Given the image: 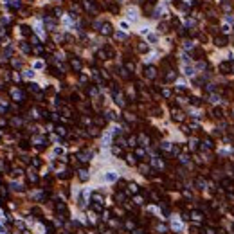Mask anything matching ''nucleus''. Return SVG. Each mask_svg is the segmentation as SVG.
Instances as JSON below:
<instances>
[{"instance_id":"1","label":"nucleus","mask_w":234,"mask_h":234,"mask_svg":"<svg viewBox=\"0 0 234 234\" xmlns=\"http://www.w3.org/2000/svg\"><path fill=\"white\" fill-rule=\"evenodd\" d=\"M142 70H144L142 76H144V79H148V81H155L158 78V70H157V67H153V65H146Z\"/></svg>"},{"instance_id":"2","label":"nucleus","mask_w":234,"mask_h":234,"mask_svg":"<svg viewBox=\"0 0 234 234\" xmlns=\"http://www.w3.org/2000/svg\"><path fill=\"white\" fill-rule=\"evenodd\" d=\"M69 67L72 72H81L83 70V59L78 58V56H70L69 58Z\"/></svg>"},{"instance_id":"3","label":"nucleus","mask_w":234,"mask_h":234,"mask_svg":"<svg viewBox=\"0 0 234 234\" xmlns=\"http://www.w3.org/2000/svg\"><path fill=\"white\" fill-rule=\"evenodd\" d=\"M43 23H45L47 31H51V33H54V31L58 29V18H54V16H51V15H45V16H43Z\"/></svg>"},{"instance_id":"4","label":"nucleus","mask_w":234,"mask_h":234,"mask_svg":"<svg viewBox=\"0 0 234 234\" xmlns=\"http://www.w3.org/2000/svg\"><path fill=\"white\" fill-rule=\"evenodd\" d=\"M115 31H114V25L110 23V22H103L101 23V27H99V34L101 36H112Z\"/></svg>"},{"instance_id":"5","label":"nucleus","mask_w":234,"mask_h":234,"mask_svg":"<svg viewBox=\"0 0 234 234\" xmlns=\"http://www.w3.org/2000/svg\"><path fill=\"white\" fill-rule=\"evenodd\" d=\"M133 49H135V52H139V54H146V52L150 51V45H148L146 41H142V40L135 38V43H133Z\"/></svg>"},{"instance_id":"6","label":"nucleus","mask_w":234,"mask_h":234,"mask_svg":"<svg viewBox=\"0 0 234 234\" xmlns=\"http://www.w3.org/2000/svg\"><path fill=\"white\" fill-rule=\"evenodd\" d=\"M92 124L98 126V128H105V126L108 124V119H106L105 115H101V114H98V115L92 117Z\"/></svg>"},{"instance_id":"7","label":"nucleus","mask_w":234,"mask_h":234,"mask_svg":"<svg viewBox=\"0 0 234 234\" xmlns=\"http://www.w3.org/2000/svg\"><path fill=\"white\" fill-rule=\"evenodd\" d=\"M137 169H139L144 176H153V175H151L153 171H151V168H150V164H148V162H139V164H137Z\"/></svg>"},{"instance_id":"8","label":"nucleus","mask_w":234,"mask_h":234,"mask_svg":"<svg viewBox=\"0 0 234 234\" xmlns=\"http://www.w3.org/2000/svg\"><path fill=\"white\" fill-rule=\"evenodd\" d=\"M157 29H158V33H160V34H168V33L171 31L169 20H160V22H158V25H157Z\"/></svg>"},{"instance_id":"9","label":"nucleus","mask_w":234,"mask_h":234,"mask_svg":"<svg viewBox=\"0 0 234 234\" xmlns=\"http://www.w3.org/2000/svg\"><path fill=\"white\" fill-rule=\"evenodd\" d=\"M108 13L112 15H119L121 13V5H119V0H114V2H108V7H106Z\"/></svg>"},{"instance_id":"10","label":"nucleus","mask_w":234,"mask_h":234,"mask_svg":"<svg viewBox=\"0 0 234 234\" xmlns=\"http://www.w3.org/2000/svg\"><path fill=\"white\" fill-rule=\"evenodd\" d=\"M153 11H155V5L153 4H150V2H144L142 4V13H144V16H153Z\"/></svg>"},{"instance_id":"11","label":"nucleus","mask_w":234,"mask_h":234,"mask_svg":"<svg viewBox=\"0 0 234 234\" xmlns=\"http://www.w3.org/2000/svg\"><path fill=\"white\" fill-rule=\"evenodd\" d=\"M18 13H20V16H23V18H27V16H31L33 13H34V9H33V5H22L18 9Z\"/></svg>"},{"instance_id":"12","label":"nucleus","mask_w":234,"mask_h":234,"mask_svg":"<svg viewBox=\"0 0 234 234\" xmlns=\"http://www.w3.org/2000/svg\"><path fill=\"white\" fill-rule=\"evenodd\" d=\"M16 148H18L20 151H29V150H31V142H29V139H20Z\"/></svg>"},{"instance_id":"13","label":"nucleus","mask_w":234,"mask_h":234,"mask_svg":"<svg viewBox=\"0 0 234 234\" xmlns=\"http://www.w3.org/2000/svg\"><path fill=\"white\" fill-rule=\"evenodd\" d=\"M9 65H11V67H13V70H15V69L23 67V65H25V61H23L22 58H18V56H13V58H11V61H9Z\"/></svg>"},{"instance_id":"14","label":"nucleus","mask_w":234,"mask_h":234,"mask_svg":"<svg viewBox=\"0 0 234 234\" xmlns=\"http://www.w3.org/2000/svg\"><path fill=\"white\" fill-rule=\"evenodd\" d=\"M18 51H22L23 54H29V52H33V45L27 43V41H20L18 43Z\"/></svg>"},{"instance_id":"15","label":"nucleus","mask_w":234,"mask_h":234,"mask_svg":"<svg viewBox=\"0 0 234 234\" xmlns=\"http://www.w3.org/2000/svg\"><path fill=\"white\" fill-rule=\"evenodd\" d=\"M87 133H88V139L99 137L101 135V128H98V126H88V128H87Z\"/></svg>"},{"instance_id":"16","label":"nucleus","mask_w":234,"mask_h":234,"mask_svg":"<svg viewBox=\"0 0 234 234\" xmlns=\"http://www.w3.org/2000/svg\"><path fill=\"white\" fill-rule=\"evenodd\" d=\"M18 29H20V33H22V36H25V38H31V36H33V31H31V27H29V25L22 23Z\"/></svg>"},{"instance_id":"17","label":"nucleus","mask_w":234,"mask_h":234,"mask_svg":"<svg viewBox=\"0 0 234 234\" xmlns=\"http://www.w3.org/2000/svg\"><path fill=\"white\" fill-rule=\"evenodd\" d=\"M124 160H126V164H128V166H132V168L139 164V162H137V157L133 155V153H126V155H124Z\"/></svg>"},{"instance_id":"18","label":"nucleus","mask_w":234,"mask_h":234,"mask_svg":"<svg viewBox=\"0 0 234 234\" xmlns=\"http://www.w3.org/2000/svg\"><path fill=\"white\" fill-rule=\"evenodd\" d=\"M214 45H216V47H220V49H222V47H225V45H227V38H225V36H222V34H216V36H214Z\"/></svg>"},{"instance_id":"19","label":"nucleus","mask_w":234,"mask_h":234,"mask_svg":"<svg viewBox=\"0 0 234 234\" xmlns=\"http://www.w3.org/2000/svg\"><path fill=\"white\" fill-rule=\"evenodd\" d=\"M200 148H202V150H207V151H209V150H213V148H214V140L207 137V139H204V142H202V146H200Z\"/></svg>"},{"instance_id":"20","label":"nucleus","mask_w":234,"mask_h":234,"mask_svg":"<svg viewBox=\"0 0 234 234\" xmlns=\"http://www.w3.org/2000/svg\"><path fill=\"white\" fill-rule=\"evenodd\" d=\"M27 178H29V182H31V184H38V182H40V176H38V173H36V169H34V171L31 169V171L27 173Z\"/></svg>"},{"instance_id":"21","label":"nucleus","mask_w":234,"mask_h":234,"mask_svg":"<svg viewBox=\"0 0 234 234\" xmlns=\"http://www.w3.org/2000/svg\"><path fill=\"white\" fill-rule=\"evenodd\" d=\"M103 49H105V52H106L108 59H114V58H115V49H114L112 45H105Z\"/></svg>"},{"instance_id":"22","label":"nucleus","mask_w":234,"mask_h":234,"mask_svg":"<svg viewBox=\"0 0 234 234\" xmlns=\"http://www.w3.org/2000/svg\"><path fill=\"white\" fill-rule=\"evenodd\" d=\"M43 52H45V47H43L41 43H40V45H33V54H34V56H41Z\"/></svg>"},{"instance_id":"23","label":"nucleus","mask_w":234,"mask_h":234,"mask_svg":"<svg viewBox=\"0 0 234 234\" xmlns=\"http://www.w3.org/2000/svg\"><path fill=\"white\" fill-rule=\"evenodd\" d=\"M96 59H98V61H106V59H108L106 52H105V49H99L98 52H96Z\"/></svg>"},{"instance_id":"24","label":"nucleus","mask_w":234,"mask_h":234,"mask_svg":"<svg viewBox=\"0 0 234 234\" xmlns=\"http://www.w3.org/2000/svg\"><path fill=\"white\" fill-rule=\"evenodd\" d=\"M128 146H130V148H137V146H139L137 135H128Z\"/></svg>"},{"instance_id":"25","label":"nucleus","mask_w":234,"mask_h":234,"mask_svg":"<svg viewBox=\"0 0 234 234\" xmlns=\"http://www.w3.org/2000/svg\"><path fill=\"white\" fill-rule=\"evenodd\" d=\"M128 193H130V195H137V193H139V186H137L135 182H130V184H128Z\"/></svg>"},{"instance_id":"26","label":"nucleus","mask_w":234,"mask_h":234,"mask_svg":"<svg viewBox=\"0 0 234 234\" xmlns=\"http://www.w3.org/2000/svg\"><path fill=\"white\" fill-rule=\"evenodd\" d=\"M20 175H22V169H20V168H11V169H9V176H11V178H18Z\"/></svg>"},{"instance_id":"27","label":"nucleus","mask_w":234,"mask_h":234,"mask_svg":"<svg viewBox=\"0 0 234 234\" xmlns=\"http://www.w3.org/2000/svg\"><path fill=\"white\" fill-rule=\"evenodd\" d=\"M160 96L166 98V99H169L173 96V90H171V88H160Z\"/></svg>"},{"instance_id":"28","label":"nucleus","mask_w":234,"mask_h":234,"mask_svg":"<svg viewBox=\"0 0 234 234\" xmlns=\"http://www.w3.org/2000/svg\"><path fill=\"white\" fill-rule=\"evenodd\" d=\"M51 13H52L54 18H61V16H63V9H61V7H52Z\"/></svg>"},{"instance_id":"29","label":"nucleus","mask_w":234,"mask_h":234,"mask_svg":"<svg viewBox=\"0 0 234 234\" xmlns=\"http://www.w3.org/2000/svg\"><path fill=\"white\" fill-rule=\"evenodd\" d=\"M198 148H200L198 140H195V139H191V140H189V148H187V150H189V151H196Z\"/></svg>"},{"instance_id":"30","label":"nucleus","mask_w":234,"mask_h":234,"mask_svg":"<svg viewBox=\"0 0 234 234\" xmlns=\"http://www.w3.org/2000/svg\"><path fill=\"white\" fill-rule=\"evenodd\" d=\"M114 214L119 218V220H122L124 216H126V213H124V209H119V207H114Z\"/></svg>"},{"instance_id":"31","label":"nucleus","mask_w":234,"mask_h":234,"mask_svg":"<svg viewBox=\"0 0 234 234\" xmlns=\"http://www.w3.org/2000/svg\"><path fill=\"white\" fill-rule=\"evenodd\" d=\"M222 9H223V11H231V9H232V2H231V0H223V2H222Z\"/></svg>"},{"instance_id":"32","label":"nucleus","mask_w":234,"mask_h":234,"mask_svg":"<svg viewBox=\"0 0 234 234\" xmlns=\"http://www.w3.org/2000/svg\"><path fill=\"white\" fill-rule=\"evenodd\" d=\"M112 153H114L115 157H122V155H124V151H122V148H121V146H114V148H112Z\"/></svg>"},{"instance_id":"33","label":"nucleus","mask_w":234,"mask_h":234,"mask_svg":"<svg viewBox=\"0 0 234 234\" xmlns=\"http://www.w3.org/2000/svg\"><path fill=\"white\" fill-rule=\"evenodd\" d=\"M213 117L220 121V119L223 117V110H222V108H214V110H213Z\"/></svg>"},{"instance_id":"34","label":"nucleus","mask_w":234,"mask_h":234,"mask_svg":"<svg viewBox=\"0 0 234 234\" xmlns=\"http://www.w3.org/2000/svg\"><path fill=\"white\" fill-rule=\"evenodd\" d=\"M79 180H81V182L88 180V171H87V169H79Z\"/></svg>"},{"instance_id":"35","label":"nucleus","mask_w":234,"mask_h":234,"mask_svg":"<svg viewBox=\"0 0 234 234\" xmlns=\"http://www.w3.org/2000/svg\"><path fill=\"white\" fill-rule=\"evenodd\" d=\"M182 47H184V49H191V47H193V41H191L189 38L182 40Z\"/></svg>"},{"instance_id":"36","label":"nucleus","mask_w":234,"mask_h":234,"mask_svg":"<svg viewBox=\"0 0 234 234\" xmlns=\"http://www.w3.org/2000/svg\"><path fill=\"white\" fill-rule=\"evenodd\" d=\"M135 157H140V158H144L146 157V151L142 150V148H135ZM146 160V158H144Z\"/></svg>"},{"instance_id":"37","label":"nucleus","mask_w":234,"mask_h":234,"mask_svg":"<svg viewBox=\"0 0 234 234\" xmlns=\"http://www.w3.org/2000/svg\"><path fill=\"white\" fill-rule=\"evenodd\" d=\"M196 38L200 40V41H202V43H207V34H205V33H198V34H196Z\"/></svg>"},{"instance_id":"38","label":"nucleus","mask_w":234,"mask_h":234,"mask_svg":"<svg viewBox=\"0 0 234 234\" xmlns=\"http://www.w3.org/2000/svg\"><path fill=\"white\" fill-rule=\"evenodd\" d=\"M220 70H222V74H227V72H231V70H229V65H227L225 61L220 65Z\"/></svg>"},{"instance_id":"39","label":"nucleus","mask_w":234,"mask_h":234,"mask_svg":"<svg viewBox=\"0 0 234 234\" xmlns=\"http://www.w3.org/2000/svg\"><path fill=\"white\" fill-rule=\"evenodd\" d=\"M193 54H195L196 59H202V58H204V51H202V49H195V52H193Z\"/></svg>"},{"instance_id":"40","label":"nucleus","mask_w":234,"mask_h":234,"mask_svg":"<svg viewBox=\"0 0 234 234\" xmlns=\"http://www.w3.org/2000/svg\"><path fill=\"white\" fill-rule=\"evenodd\" d=\"M56 132H58V135H67V128H65V126H58V128H56Z\"/></svg>"},{"instance_id":"41","label":"nucleus","mask_w":234,"mask_h":234,"mask_svg":"<svg viewBox=\"0 0 234 234\" xmlns=\"http://www.w3.org/2000/svg\"><path fill=\"white\" fill-rule=\"evenodd\" d=\"M115 34V38L119 40V41H126V34L124 33H114Z\"/></svg>"},{"instance_id":"42","label":"nucleus","mask_w":234,"mask_h":234,"mask_svg":"<svg viewBox=\"0 0 234 234\" xmlns=\"http://www.w3.org/2000/svg\"><path fill=\"white\" fill-rule=\"evenodd\" d=\"M41 164H43V162H41L40 158H33V160H31V166H34V168H40Z\"/></svg>"},{"instance_id":"43","label":"nucleus","mask_w":234,"mask_h":234,"mask_svg":"<svg viewBox=\"0 0 234 234\" xmlns=\"http://www.w3.org/2000/svg\"><path fill=\"white\" fill-rule=\"evenodd\" d=\"M133 200H135V204H137V205H142V204H144V198H142V196H135Z\"/></svg>"},{"instance_id":"44","label":"nucleus","mask_w":234,"mask_h":234,"mask_svg":"<svg viewBox=\"0 0 234 234\" xmlns=\"http://www.w3.org/2000/svg\"><path fill=\"white\" fill-rule=\"evenodd\" d=\"M92 209H94L96 213H99V211H103V207H101V204H92Z\"/></svg>"},{"instance_id":"45","label":"nucleus","mask_w":234,"mask_h":234,"mask_svg":"<svg viewBox=\"0 0 234 234\" xmlns=\"http://www.w3.org/2000/svg\"><path fill=\"white\" fill-rule=\"evenodd\" d=\"M182 132H184L186 135H189V133H191V128H189V126H186V124H182Z\"/></svg>"},{"instance_id":"46","label":"nucleus","mask_w":234,"mask_h":234,"mask_svg":"<svg viewBox=\"0 0 234 234\" xmlns=\"http://www.w3.org/2000/svg\"><path fill=\"white\" fill-rule=\"evenodd\" d=\"M209 33H211V34H218V27H216V25H211V27H209Z\"/></svg>"},{"instance_id":"47","label":"nucleus","mask_w":234,"mask_h":234,"mask_svg":"<svg viewBox=\"0 0 234 234\" xmlns=\"http://www.w3.org/2000/svg\"><path fill=\"white\" fill-rule=\"evenodd\" d=\"M132 234H144V229H133Z\"/></svg>"},{"instance_id":"48","label":"nucleus","mask_w":234,"mask_h":234,"mask_svg":"<svg viewBox=\"0 0 234 234\" xmlns=\"http://www.w3.org/2000/svg\"><path fill=\"white\" fill-rule=\"evenodd\" d=\"M157 40H158V38H157V34H150L148 41H155V43H157Z\"/></svg>"},{"instance_id":"49","label":"nucleus","mask_w":234,"mask_h":234,"mask_svg":"<svg viewBox=\"0 0 234 234\" xmlns=\"http://www.w3.org/2000/svg\"><path fill=\"white\" fill-rule=\"evenodd\" d=\"M79 81H81V83H87L88 78H87V76H79Z\"/></svg>"},{"instance_id":"50","label":"nucleus","mask_w":234,"mask_h":234,"mask_svg":"<svg viewBox=\"0 0 234 234\" xmlns=\"http://www.w3.org/2000/svg\"><path fill=\"white\" fill-rule=\"evenodd\" d=\"M229 70L234 74V61H231V63H229Z\"/></svg>"},{"instance_id":"51","label":"nucleus","mask_w":234,"mask_h":234,"mask_svg":"<svg viewBox=\"0 0 234 234\" xmlns=\"http://www.w3.org/2000/svg\"><path fill=\"white\" fill-rule=\"evenodd\" d=\"M25 2H27V4H29V5H33V4H34V2H36V0H25Z\"/></svg>"},{"instance_id":"52","label":"nucleus","mask_w":234,"mask_h":234,"mask_svg":"<svg viewBox=\"0 0 234 234\" xmlns=\"http://www.w3.org/2000/svg\"><path fill=\"white\" fill-rule=\"evenodd\" d=\"M146 2H150V4H153V5L157 4V0H146Z\"/></svg>"},{"instance_id":"53","label":"nucleus","mask_w":234,"mask_h":234,"mask_svg":"<svg viewBox=\"0 0 234 234\" xmlns=\"http://www.w3.org/2000/svg\"><path fill=\"white\" fill-rule=\"evenodd\" d=\"M2 137H4V132H2V128H0V139H2Z\"/></svg>"},{"instance_id":"54","label":"nucleus","mask_w":234,"mask_h":234,"mask_svg":"<svg viewBox=\"0 0 234 234\" xmlns=\"http://www.w3.org/2000/svg\"><path fill=\"white\" fill-rule=\"evenodd\" d=\"M0 186H2V173H0Z\"/></svg>"},{"instance_id":"55","label":"nucleus","mask_w":234,"mask_h":234,"mask_svg":"<svg viewBox=\"0 0 234 234\" xmlns=\"http://www.w3.org/2000/svg\"><path fill=\"white\" fill-rule=\"evenodd\" d=\"M205 2H213V0H205Z\"/></svg>"},{"instance_id":"56","label":"nucleus","mask_w":234,"mask_h":234,"mask_svg":"<svg viewBox=\"0 0 234 234\" xmlns=\"http://www.w3.org/2000/svg\"><path fill=\"white\" fill-rule=\"evenodd\" d=\"M56 2H61V0H56Z\"/></svg>"}]
</instances>
